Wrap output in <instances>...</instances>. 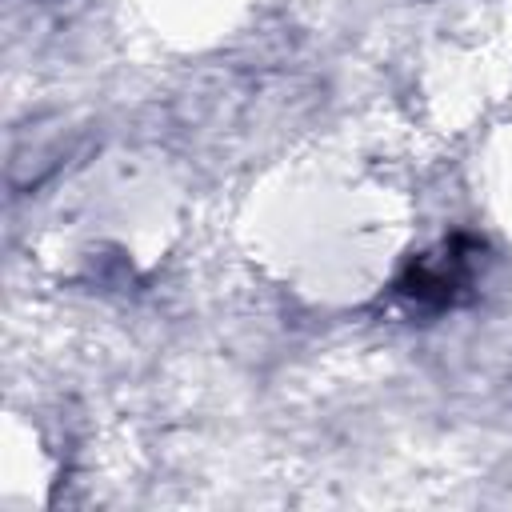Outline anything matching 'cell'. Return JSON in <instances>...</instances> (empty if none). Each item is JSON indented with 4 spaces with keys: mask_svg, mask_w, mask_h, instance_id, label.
Here are the masks:
<instances>
[{
    "mask_svg": "<svg viewBox=\"0 0 512 512\" xmlns=\"http://www.w3.org/2000/svg\"><path fill=\"white\" fill-rule=\"evenodd\" d=\"M464 240H452L440 256H424V260H412L404 268V276L396 280L400 296L416 300V304H432V308H444L460 296V288L468 284V272H472V256L460 248Z\"/></svg>",
    "mask_w": 512,
    "mask_h": 512,
    "instance_id": "cell-1",
    "label": "cell"
}]
</instances>
